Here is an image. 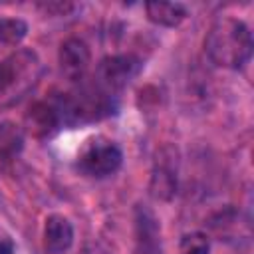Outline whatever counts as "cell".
<instances>
[{"mask_svg":"<svg viewBox=\"0 0 254 254\" xmlns=\"http://www.w3.org/2000/svg\"><path fill=\"white\" fill-rule=\"evenodd\" d=\"M204 52L212 64L226 69H240L252 56L250 28L232 16L218 18L204 38Z\"/></svg>","mask_w":254,"mask_h":254,"instance_id":"6da1fadb","label":"cell"},{"mask_svg":"<svg viewBox=\"0 0 254 254\" xmlns=\"http://www.w3.org/2000/svg\"><path fill=\"white\" fill-rule=\"evenodd\" d=\"M0 254H14V244L8 236H0Z\"/></svg>","mask_w":254,"mask_h":254,"instance_id":"7c38bea8","label":"cell"},{"mask_svg":"<svg viewBox=\"0 0 254 254\" xmlns=\"http://www.w3.org/2000/svg\"><path fill=\"white\" fill-rule=\"evenodd\" d=\"M91 54L83 40L69 38L60 48V67L69 81H81L89 69Z\"/></svg>","mask_w":254,"mask_h":254,"instance_id":"5b68a950","label":"cell"},{"mask_svg":"<svg viewBox=\"0 0 254 254\" xmlns=\"http://www.w3.org/2000/svg\"><path fill=\"white\" fill-rule=\"evenodd\" d=\"M123 163V153L119 145L105 137L89 139L77 155V169L93 179H103L119 171Z\"/></svg>","mask_w":254,"mask_h":254,"instance_id":"3957f363","label":"cell"},{"mask_svg":"<svg viewBox=\"0 0 254 254\" xmlns=\"http://www.w3.org/2000/svg\"><path fill=\"white\" fill-rule=\"evenodd\" d=\"M73 244V226L62 214H50L44 224V248L48 254H65Z\"/></svg>","mask_w":254,"mask_h":254,"instance_id":"8992f818","label":"cell"},{"mask_svg":"<svg viewBox=\"0 0 254 254\" xmlns=\"http://www.w3.org/2000/svg\"><path fill=\"white\" fill-rule=\"evenodd\" d=\"M28 34V24L22 18H4L0 16V44L18 46Z\"/></svg>","mask_w":254,"mask_h":254,"instance_id":"30bf717a","label":"cell"},{"mask_svg":"<svg viewBox=\"0 0 254 254\" xmlns=\"http://www.w3.org/2000/svg\"><path fill=\"white\" fill-rule=\"evenodd\" d=\"M139 69H141V62L135 56H109L101 60V64L97 65L95 83L101 89L115 95L117 91H121L131 83V79L139 73Z\"/></svg>","mask_w":254,"mask_h":254,"instance_id":"277c9868","label":"cell"},{"mask_svg":"<svg viewBox=\"0 0 254 254\" xmlns=\"http://www.w3.org/2000/svg\"><path fill=\"white\" fill-rule=\"evenodd\" d=\"M26 121L36 137H52L58 129H62V119L54 101H38L32 105Z\"/></svg>","mask_w":254,"mask_h":254,"instance_id":"52a82bcc","label":"cell"},{"mask_svg":"<svg viewBox=\"0 0 254 254\" xmlns=\"http://www.w3.org/2000/svg\"><path fill=\"white\" fill-rule=\"evenodd\" d=\"M145 12L153 24L165 28H177L187 18V6L181 2H147Z\"/></svg>","mask_w":254,"mask_h":254,"instance_id":"ba28073f","label":"cell"},{"mask_svg":"<svg viewBox=\"0 0 254 254\" xmlns=\"http://www.w3.org/2000/svg\"><path fill=\"white\" fill-rule=\"evenodd\" d=\"M42 71L40 60L32 50H16L0 60V103L22 97Z\"/></svg>","mask_w":254,"mask_h":254,"instance_id":"7a4b0ae2","label":"cell"},{"mask_svg":"<svg viewBox=\"0 0 254 254\" xmlns=\"http://www.w3.org/2000/svg\"><path fill=\"white\" fill-rule=\"evenodd\" d=\"M208 236L202 232H189L181 240V254H208Z\"/></svg>","mask_w":254,"mask_h":254,"instance_id":"8fae6325","label":"cell"},{"mask_svg":"<svg viewBox=\"0 0 254 254\" xmlns=\"http://www.w3.org/2000/svg\"><path fill=\"white\" fill-rule=\"evenodd\" d=\"M24 145V135L18 125L4 121L0 123V161L14 159Z\"/></svg>","mask_w":254,"mask_h":254,"instance_id":"9c48e42d","label":"cell"}]
</instances>
